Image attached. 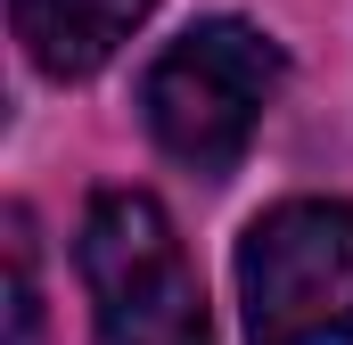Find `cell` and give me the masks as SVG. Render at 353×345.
Instances as JSON below:
<instances>
[{
    "label": "cell",
    "mask_w": 353,
    "mask_h": 345,
    "mask_svg": "<svg viewBox=\"0 0 353 345\" xmlns=\"http://www.w3.org/2000/svg\"><path fill=\"white\" fill-rule=\"evenodd\" d=\"M288 83V58L263 25L247 17H205L181 41H165V58L140 75V115L148 140L189 172H230L247 157V140L263 132V107Z\"/></svg>",
    "instance_id": "cell-1"
},
{
    "label": "cell",
    "mask_w": 353,
    "mask_h": 345,
    "mask_svg": "<svg viewBox=\"0 0 353 345\" xmlns=\"http://www.w3.org/2000/svg\"><path fill=\"white\" fill-rule=\"evenodd\" d=\"M74 255H83L90 337L99 345H214L189 247L148 189H99Z\"/></svg>",
    "instance_id": "cell-2"
},
{
    "label": "cell",
    "mask_w": 353,
    "mask_h": 345,
    "mask_svg": "<svg viewBox=\"0 0 353 345\" xmlns=\"http://www.w3.org/2000/svg\"><path fill=\"white\" fill-rule=\"evenodd\" d=\"M247 345H353V206L288 197L239 239Z\"/></svg>",
    "instance_id": "cell-3"
},
{
    "label": "cell",
    "mask_w": 353,
    "mask_h": 345,
    "mask_svg": "<svg viewBox=\"0 0 353 345\" xmlns=\"http://www.w3.org/2000/svg\"><path fill=\"white\" fill-rule=\"evenodd\" d=\"M148 8H157V0H8L17 41H25V58H33L50 83L99 75V66L148 25Z\"/></svg>",
    "instance_id": "cell-4"
},
{
    "label": "cell",
    "mask_w": 353,
    "mask_h": 345,
    "mask_svg": "<svg viewBox=\"0 0 353 345\" xmlns=\"http://www.w3.org/2000/svg\"><path fill=\"white\" fill-rule=\"evenodd\" d=\"M8 345H41V279H33V222L8 214Z\"/></svg>",
    "instance_id": "cell-5"
}]
</instances>
